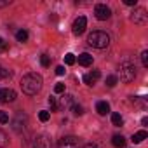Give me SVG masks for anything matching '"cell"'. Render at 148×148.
Returning a JSON list of instances; mask_svg holds the SVG:
<instances>
[{"label": "cell", "instance_id": "25", "mask_svg": "<svg viewBox=\"0 0 148 148\" xmlns=\"http://www.w3.org/2000/svg\"><path fill=\"white\" fill-rule=\"evenodd\" d=\"M141 63H143L145 68L148 66V51H143V52H141Z\"/></svg>", "mask_w": 148, "mask_h": 148}, {"label": "cell", "instance_id": "17", "mask_svg": "<svg viewBox=\"0 0 148 148\" xmlns=\"http://www.w3.org/2000/svg\"><path fill=\"white\" fill-rule=\"evenodd\" d=\"M105 82H106V86H108V87H115V86L119 84V77H117V75H108Z\"/></svg>", "mask_w": 148, "mask_h": 148}, {"label": "cell", "instance_id": "29", "mask_svg": "<svg viewBox=\"0 0 148 148\" xmlns=\"http://www.w3.org/2000/svg\"><path fill=\"white\" fill-rule=\"evenodd\" d=\"M9 122V115L5 112H0V124H7Z\"/></svg>", "mask_w": 148, "mask_h": 148}, {"label": "cell", "instance_id": "26", "mask_svg": "<svg viewBox=\"0 0 148 148\" xmlns=\"http://www.w3.org/2000/svg\"><path fill=\"white\" fill-rule=\"evenodd\" d=\"M75 61H77V59H75V56H73V54H66V56H64V63H66V64H73Z\"/></svg>", "mask_w": 148, "mask_h": 148}, {"label": "cell", "instance_id": "23", "mask_svg": "<svg viewBox=\"0 0 148 148\" xmlns=\"http://www.w3.org/2000/svg\"><path fill=\"white\" fill-rule=\"evenodd\" d=\"M49 117H51V113H49L47 110H42V112H38V119H40L42 122H47V120H49Z\"/></svg>", "mask_w": 148, "mask_h": 148}, {"label": "cell", "instance_id": "32", "mask_svg": "<svg viewBox=\"0 0 148 148\" xmlns=\"http://www.w3.org/2000/svg\"><path fill=\"white\" fill-rule=\"evenodd\" d=\"M5 47H7V45H5V42H4V38H2V37H0V51H4Z\"/></svg>", "mask_w": 148, "mask_h": 148}, {"label": "cell", "instance_id": "27", "mask_svg": "<svg viewBox=\"0 0 148 148\" xmlns=\"http://www.w3.org/2000/svg\"><path fill=\"white\" fill-rule=\"evenodd\" d=\"M71 110H73V115H82V113H84L80 105H73V106H71Z\"/></svg>", "mask_w": 148, "mask_h": 148}, {"label": "cell", "instance_id": "8", "mask_svg": "<svg viewBox=\"0 0 148 148\" xmlns=\"http://www.w3.org/2000/svg\"><path fill=\"white\" fill-rule=\"evenodd\" d=\"M26 124H28L26 115L18 113V115H16V119L12 120V129H14L16 132H21V131H25V129H26Z\"/></svg>", "mask_w": 148, "mask_h": 148}, {"label": "cell", "instance_id": "24", "mask_svg": "<svg viewBox=\"0 0 148 148\" xmlns=\"http://www.w3.org/2000/svg\"><path fill=\"white\" fill-rule=\"evenodd\" d=\"M54 92H56V94H63V92H64V84L58 82V84L54 86Z\"/></svg>", "mask_w": 148, "mask_h": 148}, {"label": "cell", "instance_id": "33", "mask_svg": "<svg viewBox=\"0 0 148 148\" xmlns=\"http://www.w3.org/2000/svg\"><path fill=\"white\" fill-rule=\"evenodd\" d=\"M9 5V0H0V7H5Z\"/></svg>", "mask_w": 148, "mask_h": 148}, {"label": "cell", "instance_id": "6", "mask_svg": "<svg viewBox=\"0 0 148 148\" xmlns=\"http://www.w3.org/2000/svg\"><path fill=\"white\" fill-rule=\"evenodd\" d=\"M131 19H132L136 25H146V21H148V14H146L145 9L139 7V9H134V11H132Z\"/></svg>", "mask_w": 148, "mask_h": 148}, {"label": "cell", "instance_id": "9", "mask_svg": "<svg viewBox=\"0 0 148 148\" xmlns=\"http://www.w3.org/2000/svg\"><path fill=\"white\" fill-rule=\"evenodd\" d=\"M33 148H52V141L49 136H37L33 139Z\"/></svg>", "mask_w": 148, "mask_h": 148}, {"label": "cell", "instance_id": "31", "mask_svg": "<svg viewBox=\"0 0 148 148\" xmlns=\"http://www.w3.org/2000/svg\"><path fill=\"white\" fill-rule=\"evenodd\" d=\"M124 4H125V5H136L138 0H124Z\"/></svg>", "mask_w": 148, "mask_h": 148}, {"label": "cell", "instance_id": "30", "mask_svg": "<svg viewBox=\"0 0 148 148\" xmlns=\"http://www.w3.org/2000/svg\"><path fill=\"white\" fill-rule=\"evenodd\" d=\"M56 75H64V66H58L56 68Z\"/></svg>", "mask_w": 148, "mask_h": 148}, {"label": "cell", "instance_id": "20", "mask_svg": "<svg viewBox=\"0 0 148 148\" xmlns=\"http://www.w3.org/2000/svg\"><path fill=\"white\" fill-rule=\"evenodd\" d=\"M7 143H9V138H7V134H5L4 131H0V148L7 146Z\"/></svg>", "mask_w": 148, "mask_h": 148}, {"label": "cell", "instance_id": "22", "mask_svg": "<svg viewBox=\"0 0 148 148\" xmlns=\"http://www.w3.org/2000/svg\"><path fill=\"white\" fill-rule=\"evenodd\" d=\"M40 64H42L44 68H47V66L51 64V58H49L47 54H42V56H40Z\"/></svg>", "mask_w": 148, "mask_h": 148}, {"label": "cell", "instance_id": "19", "mask_svg": "<svg viewBox=\"0 0 148 148\" xmlns=\"http://www.w3.org/2000/svg\"><path fill=\"white\" fill-rule=\"evenodd\" d=\"M16 38H18V42H26V40H28V32H26V30L16 32Z\"/></svg>", "mask_w": 148, "mask_h": 148}, {"label": "cell", "instance_id": "28", "mask_svg": "<svg viewBox=\"0 0 148 148\" xmlns=\"http://www.w3.org/2000/svg\"><path fill=\"white\" fill-rule=\"evenodd\" d=\"M49 106H51V110L54 112V110H58V101H56V98H49Z\"/></svg>", "mask_w": 148, "mask_h": 148}, {"label": "cell", "instance_id": "2", "mask_svg": "<svg viewBox=\"0 0 148 148\" xmlns=\"http://www.w3.org/2000/svg\"><path fill=\"white\" fill-rule=\"evenodd\" d=\"M87 44H89L91 47H94V49H105V47H108V44H110V35L105 33V32H101V30L92 32V33L87 37Z\"/></svg>", "mask_w": 148, "mask_h": 148}, {"label": "cell", "instance_id": "15", "mask_svg": "<svg viewBox=\"0 0 148 148\" xmlns=\"http://www.w3.org/2000/svg\"><path fill=\"white\" fill-rule=\"evenodd\" d=\"M96 112H98L99 115H106V113L110 112V105H108L106 101H99V103L96 105Z\"/></svg>", "mask_w": 148, "mask_h": 148}, {"label": "cell", "instance_id": "16", "mask_svg": "<svg viewBox=\"0 0 148 148\" xmlns=\"http://www.w3.org/2000/svg\"><path fill=\"white\" fill-rule=\"evenodd\" d=\"M146 138H148V132H146V131H138V132L132 134L131 139H132V143H141V141L146 139Z\"/></svg>", "mask_w": 148, "mask_h": 148}, {"label": "cell", "instance_id": "34", "mask_svg": "<svg viewBox=\"0 0 148 148\" xmlns=\"http://www.w3.org/2000/svg\"><path fill=\"white\" fill-rule=\"evenodd\" d=\"M84 148H98V146L92 145V143H87V145H84Z\"/></svg>", "mask_w": 148, "mask_h": 148}, {"label": "cell", "instance_id": "21", "mask_svg": "<svg viewBox=\"0 0 148 148\" xmlns=\"http://www.w3.org/2000/svg\"><path fill=\"white\" fill-rule=\"evenodd\" d=\"M11 77V71L9 70H5L2 64H0V80H4V79H9Z\"/></svg>", "mask_w": 148, "mask_h": 148}, {"label": "cell", "instance_id": "14", "mask_svg": "<svg viewBox=\"0 0 148 148\" xmlns=\"http://www.w3.org/2000/svg\"><path fill=\"white\" fill-rule=\"evenodd\" d=\"M112 145H113L115 148H124V146H125V138H124L122 134H115V136L112 138Z\"/></svg>", "mask_w": 148, "mask_h": 148}, {"label": "cell", "instance_id": "3", "mask_svg": "<svg viewBox=\"0 0 148 148\" xmlns=\"http://www.w3.org/2000/svg\"><path fill=\"white\" fill-rule=\"evenodd\" d=\"M119 70H120V80L122 82H132L134 80V77H136V66H134V63L124 61V63H120Z\"/></svg>", "mask_w": 148, "mask_h": 148}, {"label": "cell", "instance_id": "4", "mask_svg": "<svg viewBox=\"0 0 148 148\" xmlns=\"http://www.w3.org/2000/svg\"><path fill=\"white\" fill-rule=\"evenodd\" d=\"M79 146H80V143L75 136H64L56 145V148H79Z\"/></svg>", "mask_w": 148, "mask_h": 148}, {"label": "cell", "instance_id": "7", "mask_svg": "<svg viewBox=\"0 0 148 148\" xmlns=\"http://www.w3.org/2000/svg\"><path fill=\"white\" fill-rule=\"evenodd\" d=\"M86 26H87V19H86V16H79L75 21H73L71 30H73V33H75V35H82V33L86 32Z\"/></svg>", "mask_w": 148, "mask_h": 148}, {"label": "cell", "instance_id": "1", "mask_svg": "<svg viewBox=\"0 0 148 148\" xmlns=\"http://www.w3.org/2000/svg\"><path fill=\"white\" fill-rule=\"evenodd\" d=\"M42 84H44V80H42V77L38 73H26V75L21 79V89L28 96L38 94L40 89H42Z\"/></svg>", "mask_w": 148, "mask_h": 148}, {"label": "cell", "instance_id": "10", "mask_svg": "<svg viewBox=\"0 0 148 148\" xmlns=\"http://www.w3.org/2000/svg\"><path fill=\"white\" fill-rule=\"evenodd\" d=\"M12 101H16V92L12 89L7 87L0 89V103H12Z\"/></svg>", "mask_w": 148, "mask_h": 148}, {"label": "cell", "instance_id": "11", "mask_svg": "<svg viewBox=\"0 0 148 148\" xmlns=\"http://www.w3.org/2000/svg\"><path fill=\"white\" fill-rule=\"evenodd\" d=\"M101 77V73H99V70H92L91 73H86L84 75V82L87 84V86H94L96 82H98V79Z\"/></svg>", "mask_w": 148, "mask_h": 148}, {"label": "cell", "instance_id": "5", "mask_svg": "<svg viewBox=\"0 0 148 148\" xmlns=\"http://www.w3.org/2000/svg\"><path fill=\"white\" fill-rule=\"evenodd\" d=\"M94 14H96V18H98L99 21H106V19H110L112 11H110L108 5H105V4H98V5L94 7Z\"/></svg>", "mask_w": 148, "mask_h": 148}, {"label": "cell", "instance_id": "18", "mask_svg": "<svg viewBox=\"0 0 148 148\" xmlns=\"http://www.w3.org/2000/svg\"><path fill=\"white\" fill-rule=\"evenodd\" d=\"M112 124L117 125V127H120L124 124V119L120 117V113H112Z\"/></svg>", "mask_w": 148, "mask_h": 148}, {"label": "cell", "instance_id": "12", "mask_svg": "<svg viewBox=\"0 0 148 148\" xmlns=\"http://www.w3.org/2000/svg\"><path fill=\"white\" fill-rule=\"evenodd\" d=\"M73 105H75V101H73V96H71V94H64V96L61 98V105H59L61 108L66 110V108H71Z\"/></svg>", "mask_w": 148, "mask_h": 148}, {"label": "cell", "instance_id": "35", "mask_svg": "<svg viewBox=\"0 0 148 148\" xmlns=\"http://www.w3.org/2000/svg\"><path fill=\"white\" fill-rule=\"evenodd\" d=\"M141 124H143V125H146V124H148V119H146V117H143V120H141Z\"/></svg>", "mask_w": 148, "mask_h": 148}, {"label": "cell", "instance_id": "13", "mask_svg": "<svg viewBox=\"0 0 148 148\" xmlns=\"http://www.w3.org/2000/svg\"><path fill=\"white\" fill-rule=\"evenodd\" d=\"M79 64H82V66H91V64H92V56H91L89 52H82V54L79 56Z\"/></svg>", "mask_w": 148, "mask_h": 148}]
</instances>
